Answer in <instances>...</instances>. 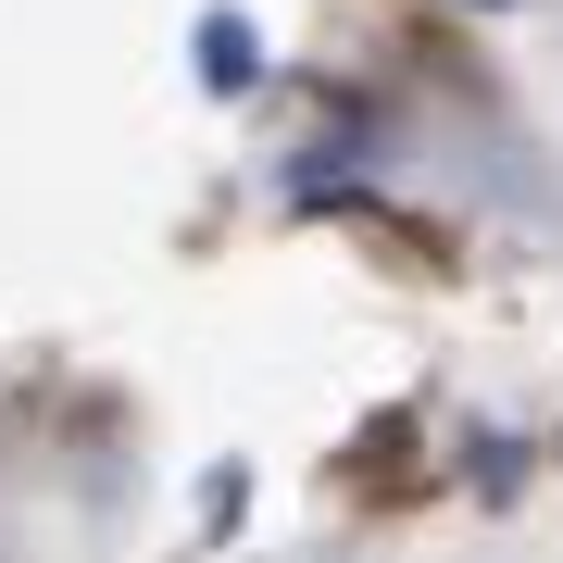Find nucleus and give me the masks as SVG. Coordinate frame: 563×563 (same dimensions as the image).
Masks as SVG:
<instances>
[{
	"mask_svg": "<svg viewBox=\"0 0 563 563\" xmlns=\"http://www.w3.org/2000/svg\"><path fill=\"white\" fill-rule=\"evenodd\" d=\"M251 63H263V51H251V25H239V13H213V25H201V76H213V88H251Z\"/></svg>",
	"mask_w": 563,
	"mask_h": 563,
	"instance_id": "nucleus-1",
	"label": "nucleus"
}]
</instances>
